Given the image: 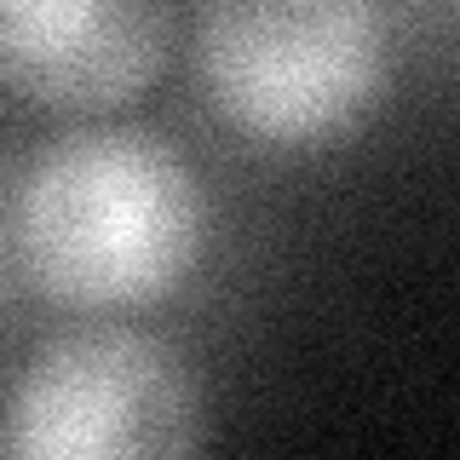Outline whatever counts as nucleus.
Returning a JSON list of instances; mask_svg holds the SVG:
<instances>
[{
    "mask_svg": "<svg viewBox=\"0 0 460 460\" xmlns=\"http://www.w3.org/2000/svg\"><path fill=\"white\" fill-rule=\"evenodd\" d=\"M172 0H0V69L47 110H110L155 81Z\"/></svg>",
    "mask_w": 460,
    "mask_h": 460,
    "instance_id": "nucleus-4",
    "label": "nucleus"
},
{
    "mask_svg": "<svg viewBox=\"0 0 460 460\" xmlns=\"http://www.w3.org/2000/svg\"><path fill=\"white\" fill-rule=\"evenodd\" d=\"M196 40L213 104L270 144L345 133L385 81L374 0H201Z\"/></svg>",
    "mask_w": 460,
    "mask_h": 460,
    "instance_id": "nucleus-2",
    "label": "nucleus"
},
{
    "mask_svg": "<svg viewBox=\"0 0 460 460\" xmlns=\"http://www.w3.org/2000/svg\"><path fill=\"white\" fill-rule=\"evenodd\" d=\"M6 253L52 305H150L190 277L201 253L196 172L138 127L69 133L12 184Z\"/></svg>",
    "mask_w": 460,
    "mask_h": 460,
    "instance_id": "nucleus-1",
    "label": "nucleus"
},
{
    "mask_svg": "<svg viewBox=\"0 0 460 460\" xmlns=\"http://www.w3.org/2000/svg\"><path fill=\"white\" fill-rule=\"evenodd\" d=\"M18 460H162L201 449L196 374L162 340L86 328L52 340L18 374L6 402Z\"/></svg>",
    "mask_w": 460,
    "mask_h": 460,
    "instance_id": "nucleus-3",
    "label": "nucleus"
}]
</instances>
